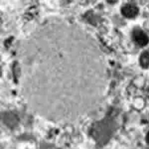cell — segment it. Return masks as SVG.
<instances>
[{
  "label": "cell",
  "mask_w": 149,
  "mask_h": 149,
  "mask_svg": "<svg viewBox=\"0 0 149 149\" xmlns=\"http://www.w3.org/2000/svg\"><path fill=\"white\" fill-rule=\"evenodd\" d=\"M121 13H122V15L125 16L127 18H133L138 14V8H137V6L134 5V4L128 3L122 6Z\"/></svg>",
  "instance_id": "1"
},
{
  "label": "cell",
  "mask_w": 149,
  "mask_h": 149,
  "mask_svg": "<svg viewBox=\"0 0 149 149\" xmlns=\"http://www.w3.org/2000/svg\"><path fill=\"white\" fill-rule=\"evenodd\" d=\"M133 39L136 43L139 45V46H145V45L148 44V37L143 31H141L140 29H135L133 31Z\"/></svg>",
  "instance_id": "2"
},
{
  "label": "cell",
  "mask_w": 149,
  "mask_h": 149,
  "mask_svg": "<svg viewBox=\"0 0 149 149\" xmlns=\"http://www.w3.org/2000/svg\"><path fill=\"white\" fill-rule=\"evenodd\" d=\"M139 61H140V65H141L142 68H144V69L148 68L149 67V53L148 52L142 53V55L140 56Z\"/></svg>",
  "instance_id": "3"
},
{
  "label": "cell",
  "mask_w": 149,
  "mask_h": 149,
  "mask_svg": "<svg viewBox=\"0 0 149 149\" xmlns=\"http://www.w3.org/2000/svg\"><path fill=\"white\" fill-rule=\"evenodd\" d=\"M146 141H147V143H149V132H148L147 136H146Z\"/></svg>",
  "instance_id": "4"
}]
</instances>
